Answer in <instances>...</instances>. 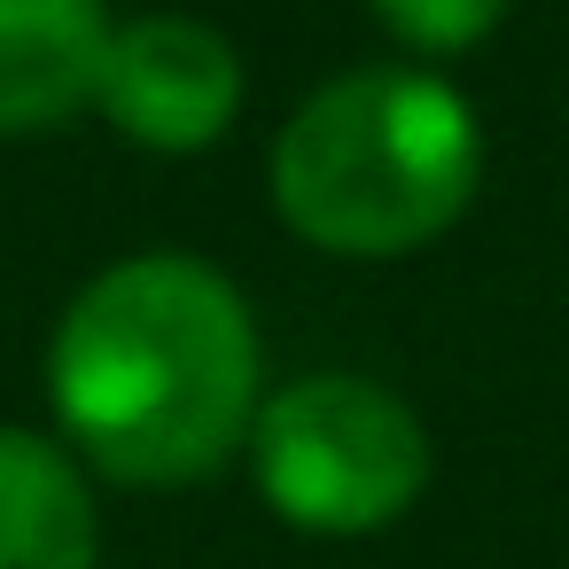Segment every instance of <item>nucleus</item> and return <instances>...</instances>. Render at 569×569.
Wrapping results in <instances>:
<instances>
[{"label":"nucleus","mask_w":569,"mask_h":569,"mask_svg":"<svg viewBox=\"0 0 569 569\" xmlns=\"http://www.w3.org/2000/svg\"><path fill=\"white\" fill-rule=\"evenodd\" d=\"M48 398L118 483L211 476L258 421V328L203 258H126L94 273L48 351Z\"/></svg>","instance_id":"obj_1"},{"label":"nucleus","mask_w":569,"mask_h":569,"mask_svg":"<svg viewBox=\"0 0 569 569\" xmlns=\"http://www.w3.org/2000/svg\"><path fill=\"white\" fill-rule=\"evenodd\" d=\"M476 172V110L429 71L328 79L273 141L281 219L336 258H398L437 242L468 211Z\"/></svg>","instance_id":"obj_2"},{"label":"nucleus","mask_w":569,"mask_h":569,"mask_svg":"<svg viewBox=\"0 0 569 569\" xmlns=\"http://www.w3.org/2000/svg\"><path fill=\"white\" fill-rule=\"evenodd\" d=\"M258 491L297 530H382L429 483V437L413 406L367 375H305L250 421Z\"/></svg>","instance_id":"obj_3"},{"label":"nucleus","mask_w":569,"mask_h":569,"mask_svg":"<svg viewBox=\"0 0 569 569\" xmlns=\"http://www.w3.org/2000/svg\"><path fill=\"white\" fill-rule=\"evenodd\" d=\"M94 102L126 141L188 157V149H211L234 126L242 56L227 48V32H211L196 17H141V24L110 32Z\"/></svg>","instance_id":"obj_4"},{"label":"nucleus","mask_w":569,"mask_h":569,"mask_svg":"<svg viewBox=\"0 0 569 569\" xmlns=\"http://www.w3.org/2000/svg\"><path fill=\"white\" fill-rule=\"evenodd\" d=\"M102 0H0V133H48L79 118L110 56Z\"/></svg>","instance_id":"obj_5"},{"label":"nucleus","mask_w":569,"mask_h":569,"mask_svg":"<svg viewBox=\"0 0 569 569\" xmlns=\"http://www.w3.org/2000/svg\"><path fill=\"white\" fill-rule=\"evenodd\" d=\"M94 491L32 429H0V569H94Z\"/></svg>","instance_id":"obj_6"},{"label":"nucleus","mask_w":569,"mask_h":569,"mask_svg":"<svg viewBox=\"0 0 569 569\" xmlns=\"http://www.w3.org/2000/svg\"><path fill=\"white\" fill-rule=\"evenodd\" d=\"M375 17L398 40H413L429 56H452V48H476L507 17V0H375Z\"/></svg>","instance_id":"obj_7"}]
</instances>
